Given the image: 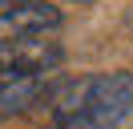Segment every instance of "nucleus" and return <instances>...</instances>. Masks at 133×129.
<instances>
[{
    "mask_svg": "<svg viewBox=\"0 0 133 129\" xmlns=\"http://www.w3.org/2000/svg\"><path fill=\"white\" fill-rule=\"evenodd\" d=\"M49 129H52V125H49Z\"/></svg>",
    "mask_w": 133,
    "mask_h": 129,
    "instance_id": "5",
    "label": "nucleus"
},
{
    "mask_svg": "<svg viewBox=\"0 0 133 129\" xmlns=\"http://www.w3.org/2000/svg\"><path fill=\"white\" fill-rule=\"evenodd\" d=\"M65 61V48L52 36H16L0 40V85L16 77H32V73H57Z\"/></svg>",
    "mask_w": 133,
    "mask_h": 129,
    "instance_id": "2",
    "label": "nucleus"
},
{
    "mask_svg": "<svg viewBox=\"0 0 133 129\" xmlns=\"http://www.w3.org/2000/svg\"><path fill=\"white\" fill-rule=\"evenodd\" d=\"M61 28V8L49 0H0V40L49 36Z\"/></svg>",
    "mask_w": 133,
    "mask_h": 129,
    "instance_id": "3",
    "label": "nucleus"
},
{
    "mask_svg": "<svg viewBox=\"0 0 133 129\" xmlns=\"http://www.w3.org/2000/svg\"><path fill=\"white\" fill-rule=\"evenodd\" d=\"M65 81L57 73H32V77H16L0 85V117H12V113H28L41 109V105H52V97L61 93Z\"/></svg>",
    "mask_w": 133,
    "mask_h": 129,
    "instance_id": "4",
    "label": "nucleus"
},
{
    "mask_svg": "<svg viewBox=\"0 0 133 129\" xmlns=\"http://www.w3.org/2000/svg\"><path fill=\"white\" fill-rule=\"evenodd\" d=\"M52 129H125L133 121V73H89L65 81L49 105Z\"/></svg>",
    "mask_w": 133,
    "mask_h": 129,
    "instance_id": "1",
    "label": "nucleus"
}]
</instances>
